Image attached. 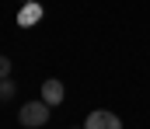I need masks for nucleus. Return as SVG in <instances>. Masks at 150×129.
<instances>
[{
	"label": "nucleus",
	"instance_id": "obj_4",
	"mask_svg": "<svg viewBox=\"0 0 150 129\" xmlns=\"http://www.w3.org/2000/svg\"><path fill=\"white\" fill-rule=\"evenodd\" d=\"M63 98H67V87H63V80L49 77V80L42 84V101H45V105H59Z\"/></svg>",
	"mask_w": 150,
	"mask_h": 129
},
{
	"label": "nucleus",
	"instance_id": "obj_7",
	"mask_svg": "<svg viewBox=\"0 0 150 129\" xmlns=\"http://www.w3.org/2000/svg\"><path fill=\"white\" fill-rule=\"evenodd\" d=\"M80 129H84V126H80Z\"/></svg>",
	"mask_w": 150,
	"mask_h": 129
},
{
	"label": "nucleus",
	"instance_id": "obj_2",
	"mask_svg": "<svg viewBox=\"0 0 150 129\" xmlns=\"http://www.w3.org/2000/svg\"><path fill=\"white\" fill-rule=\"evenodd\" d=\"M84 129H122V122H119V115H115V112L98 108V112H91V115H87Z\"/></svg>",
	"mask_w": 150,
	"mask_h": 129
},
{
	"label": "nucleus",
	"instance_id": "obj_3",
	"mask_svg": "<svg viewBox=\"0 0 150 129\" xmlns=\"http://www.w3.org/2000/svg\"><path fill=\"white\" fill-rule=\"evenodd\" d=\"M42 14H45V11H42V4H38V0H25V4H21V11H18V25H21V28H32V25L42 21Z\"/></svg>",
	"mask_w": 150,
	"mask_h": 129
},
{
	"label": "nucleus",
	"instance_id": "obj_5",
	"mask_svg": "<svg viewBox=\"0 0 150 129\" xmlns=\"http://www.w3.org/2000/svg\"><path fill=\"white\" fill-rule=\"evenodd\" d=\"M14 91H18V84H11V77H4V80H0V101L14 98Z\"/></svg>",
	"mask_w": 150,
	"mask_h": 129
},
{
	"label": "nucleus",
	"instance_id": "obj_1",
	"mask_svg": "<svg viewBox=\"0 0 150 129\" xmlns=\"http://www.w3.org/2000/svg\"><path fill=\"white\" fill-rule=\"evenodd\" d=\"M49 108H52V105H45L42 98H38V101H28V105H21L18 122H21V126H28V129H38V126H45V122H49Z\"/></svg>",
	"mask_w": 150,
	"mask_h": 129
},
{
	"label": "nucleus",
	"instance_id": "obj_6",
	"mask_svg": "<svg viewBox=\"0 0 150 129\" xmlns=\"http://www.w3.org/2000/svg\"><path fill=\"white\" fill-rule=\"evenodd\" d=\"M11 77V56H0V80Z\"/></svg>",
	"mask_w": 150,
	"mask_h": 129
}]
</instances>
